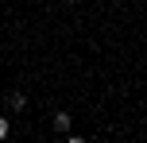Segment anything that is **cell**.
I'll return each mask as SVG.
<instances>
[{"instance_id": "cell-1", "label": "cell", "mask_w": 147, "mask_h": 143, "mask_svg": "<svg viewBox=\"0 0 147 143\" xmlns=\"http://www.w3.org/2000/svg\"><path fill=\"white\" fill-rule=\"evenodd\" d=\"M8 108H12V112H20V108H27V97H23L20 89H12V93H8Z\"/></svg>"}, {"instance_id": "cell-2", "label": "cell", "mask_w": 147, "mask_h": 143, "mask_svg": "<svg viewBox=\"0 0 147 143\" xmlns=\"http://www.w3.org/2000/svg\"><path fill=\"white\" fill-rule=\"evenodd\" d=\"M51 124H54V132H58V136H70V116H66V112H54Z\"/></svg>"}, {"instance_id": "cell-3", "label": "cell", "mask_w": 147, "mask_h": 143, "mask_svg": "<svg viewBox=\"0 0 147 143\" xmlns=\"http://www.w3.org/2000/svg\"><path fill=\"white\" fill-rule=\"evenodd\" d=\"M8 132H12V128H8V120L0 116V139H8Z\"/></svg>"}]
</instances>
